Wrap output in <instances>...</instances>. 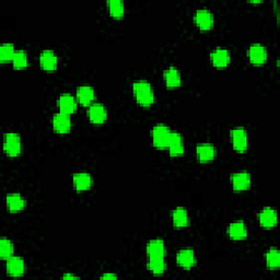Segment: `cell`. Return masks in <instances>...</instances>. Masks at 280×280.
Returning a JSON list of instances; mask_svg holds the SVG:
<instances>
[{"instance_id": "19", "label": "cell", "mask_w": 280, "mask_h": 280, "mask_svg": "<svg viewBox=\"0 0 280 280\" xmlns=\"http://www.w3.org/2000/svg\"><path fill=\"white\" fill-rule=\"evenodd\" d=\"M73 182L77 190L84 191L88 190L92 185V178L89 173L80 172L76 173L73 177Z\"/></svg>"}, {"instance_id": "28", "label": "cell", "mask_w": 280, "mask_h": 280, "mask_svg": "<svg viewBox=\"0 0 280 280\" xmlns=\"http://www.w3.org/2000/svg\"><path fill=\"white\" fill-rule=\"evenodd\" d=\"M13 244L9 239L0 240V256L3 260H8L13 254Z\"/></svg>"}, {"instance_id": "18", "label": "cell", "mask_w": 280, "mask_h": 280, "mask_svg": "<svg viewBox=\"0 0 280 280\" xmlns=\"http://www.w3.org/2000/svg\"><path fill=\"white\" fill-rule=\"evenodd\" d=\"M148 257H164L166 256V245L163 240L156 239L149 241L147 244Z\"/></svg>"}, {"instance_id": "24", "label": "cell", "mask_w": 280, "mask_h": 280, "mask_svg": "<svg viewBox=\"0 0 280 280\" xmlns=\"http://www.w3.org/2000/svg\"><path fill=\"white\" fill-rule=\"evenodd\" d=\"M164 81H166V85L168 88H178L181 85V74L178 70V68H175L174 66L169 67L166 71H164Z\"/></svg>"}, {"instance_id": "20", "label": "cell", "mask_w": 280, "mask_h": 280, "mask_svg": "<svg viewBox=\"0 0 280 280\" xmlns=\"http://www.w3.org/2000/svg\"><path fill=\"white\" fill-rule=\"evenodd\" d=\"M95 92L90 86H81L77 90V98L82 105H91V102L94 100Z\"/></svg>"}, {"instance_id": "1", "label": "cell", "mask_w": 280, "mask_h": 280, "mask_svg": "<svg viewBox=\"0 0 280 280\" xmlns=\"http://www.w3.org/2000/svg\"><path fill=\"white\" fill-rule=\"evenodd\" d=\"M133 92L137 102L142 106H150L155 102V92L149 82L137 80L133 84Z\"/></svg>"}, {"instance_id": "2", "label": "cell", "mask_w": 280, "mask_h": 280, "mask_svg": "<svg viewBox=\"0 0 280 280\" xmlns=\"http://www.w3.org/2000/svg\"><path fill=\"white\" fill-rule=\"evenodd\" d=\"M171 129L163 124H158L151 130L153 145L157 148H167L169 144Z\"/></svg>"}, {"instance_id": "21", "label": "cell", "mask_w": 280, "mask_h": 280, "mask_svg": "<svg viewBox=\"0 0 280 280\" xmlns=\"http://www.w3.org/2000/svg\"><path fill=\"white\" fill-rule=\"evenodd\" d=\"M7 207L10 212H18L21 211L25 207V199L18 193L8 194L7 195Z\"/></svg>"}, {"instance_id": "30", "label": "cell", "mask_w": 280, "mask_h": 280, "mask_svg": "<svg viewBox=\"0 0 280 280\" xmlns=\"http://www.w3.org/2000/svg\"><path fill=\"white\" fill-rule=\"evenodd\" d=\"M14 46L13 44L11 43H7V44H3L0 47V60L1 62H8V60H12L13 56H14Z\"/></svg>"}, {"instance_id": "25", "label": "cell", "mask_w": 280, "mask_h": 280, "mask_svg": "<svg viewBox=\"0 0 280 280\" xmlns=\"http://www.w3.org/2000/svg\"><path fill=\"white\" fill-rule=\"evenodd\" d=\"M167 265L164 257H149L148 261V270L155 275H162L166 271Z\"/></svg>"}, {"instance_id": "3", "label": "cell", "mask_w": 280, "mask_h": 280, "mask_svg": "<svg viewBox=\"0 0 280 280\" xmlns=\"http://www.w3.org/2000/svg\"><path fill=\"white\" fill-rule=\"evenodd\" d=\"M21 138L16 133H7L3 137V150L9 157H18L21 152Z\"/></svg>"}, {"instance_id": "8", "label": "cell", "mask_w": 280, "mask_h": 280, "mask_svg": "<svg viewBox=\"0 0 280 280\" xmlns=\"http://www.w3.org/2000/svg\"><path fill=\"white\" fill-rule=\"evenodd\" d=\"M251 63L255 65H262L267 60V49L262 44H252L248 51Z\"/></svg>"}, {"instance_id": "16", "label": "cell", "mask_w": 280, "mask_h": 280, "mask_svg": "<svg viewBox=\"0 0 280 280\" xmlns=\"http://www.w3.org/2000/svg\"><path fill=\"white\" fill-rule=\"evenodd\" d=\"M228 234L230 239L239 241L248 237V229L243 221H235L230 224L228 228Z\"/></svg>"}, {"instance_id": "29", "label": "cell", "mask_w": 280, "mask_h": 280, "mask_svg": "<svg viewBox=\"0 0 280 280\" xmlns=\"http://www.w3.org/2000/svg\"><path fill=\"white\" fill-rule=\"evenodd\" d=\"M12 62L13 66L16 68H22V67H25L29 64V58H27V54L23 49H19V51H15L14 53V56L12 58Z\"/></svg>"}, {"instance_id": "23", "label": "cell", "mask_w": 280, "mask_h": 280, "mask_svg": "<svg viewBox=\"0 0 280 280\" xmlns=\"http://www.w3.org/2000/svg\"><path fill=\"white\" fill-rule=\"evenodd\" d=\"M172 220H173L174 227H177V228L187 227L189 223L187 210H186L184 207L175 208L172 212Z\"/></svg>"}, {"instance_id": "9", "label": "cell", "mask_w": 280, "mask_h": 280, "mask_svg": "<svg viewBox=\"0 0 280 280\" xmlns=\"http://www.w3.org/2000/svg\"><path fill=\"white\" fill-rule=\"evenodd\" d=\"M177 263L184 270H190L196 264V257L194 251L191 249L181 250L177 255Z\"/></svg>"}, {"instance_id": "13", "label": "cell", "mask_w": 280, "mask_h": 280, "mask_svg": "<svg viewBox=\"0 0 280 280\" xmlns=\"http://www.w3.org/2000/svg\"><path fill=\"white\" fill-rule=\"evenodd\" d=\"M231 183L234 190H246L251 186V175L245 171L234 173L231 175Z\"/></svg>"}, {"instance_id": "27", "label": "cell", "mask_w": 280, "mask_h": 280, "mask_svg": "<svg viewBox=\"0 0 280 280\" xmlns=\"http://www.w3.org/2000/svg\"><path fill=\"white\" fill-rule=\"evenodd\" d=\"M107 5L109 13L114 18H120V16L124 15L125 7L122 0H109V1H107Z\"/></svg>"}, {"instance_id": "11", "label": "cell", "mask_w": 280, "mask_h": 280, "mask_svg": "<svg viewBox=\"0 0 280 280\" xmlns=\"http://www.w3.org/2000/svg\"><path fill=\"white\" fill-rule=\"evenodd\" d=\"M25 264L19 256H11L7 260V272L12 277H21L24 274Z\"/></svg>"}, {"instance_id": "32", "label": "cell", "mask_w": 280, "mask_h": 280, "mask_svg": "<svg viewBox=\"0 0 280 280\" xmlns=\"http://www.w3.org/2000/svg\"><path fill=\"white\" fill-rule=\"evenodd\" d=\"M63 279H78V277L71 275V274H65L63 276Z\"/></svg>"}, {"instance_id": "5", "label": "cell", "mask_w": 280, "mask_h": 280, "mask_svg": "<svg viewBox=\"0 0 280 280\" xmlns=\"http://www.w3.org/2000/svg\"><path fill=\"white\" fill-rule=\"evenodd\" d=\"M194 20L196 24L198 25L201 30H210L215 23V18H213L212 12L207 9H198L196 10L194 14Z\"/></svg>"}, {"instance_id": "4", "label": "cell", "mask_w": 280, "mask_h": 280, "mask_svg": "<svg viewBox=\"0 0 280 280\" xmlns=\"http://www.w3.org/2000/svg\"><path fill=\"white\" fill-rule=\"evenodd\" d=\"M230 137H231V141L233 148L237 151L244 152L248 149L249 145V138H248V133L243 127H237L233 128L230 131Z\"/></svg>"}, {"instance_id": "6", "label": "cell", "mask_w": 280, "mask_h": 280, "mask_svg": "<svg viewBox=\"0 0 280 280\" xmlns=\"http://www.w3.org/2000/svg\"><path fill=\"white\" fill-rule=\"evenodd\" d=\"M88 116L94 124H102L107 118V111L101 103H93L88 109Z\"/></svg>"}, {"instance_id": "10", "label": "cell", "mask_w": 280, "mask_h": 280, "mask_svg": "<svg viewBox=\"0 0 280 280\" xmlns=\"http://www.w3.org/2000/svg\"><path fill=\"white\" fill-rule=\"evenodd\" d=\"M167 148L169 149L170 155L172 157H178L182 155L184 152V144L182 136H181L180 133H178V131H172Z\"/></svg>"}, {"instance_id": "15", "label": "cell", "mask_w": 280, "mask_h": 280, "mask_svg": "<svg viewBox=\"0 0 280 280\" xmlns=\"http://www.w3.org/2000/svg\"><path fill=\"white\" fill-rule=\"evenodd\" d=\"M216 148L211 144H199L196 147V155L201 162L212 161L216 157Z\"/></svg>"}, {"instance_id": "12", "label": "cell", "mask_w": 280, "mask_h": 280, "mask_svg": "<svg viewBox=\"0 0 280 280\" xmlns=\"http://www.w3.org/2000/svg\"><path fill=\"white\" fill-rule=\"evenodd\" d=\"M259 220L263 228H274L277 224V212L272 207H265L259 213Z\"/></svg>"}, {"instance_id": "31", "label": "cell", "mask_w": 280, "mask_h": 280, "mask_svg": "<svg viewBox=\"0 0 280 280\" xmlns=\"http://www.w3.org/2000/svg\"><path fill=\"white\" fill-rule=\"evenodd\" d=\"M117 276L115 274H104V275L101 277V279H105V280H112V279H116Z\"/></svg>"}, {"instance_id": "26", "label": "cell", "mask_w": 280, "mask_h": 280, "mask_svg": "<svg viewBox=\"0 0 280 280\" xmlns=\"http://www.w3.org/2000/svg\"><path fill=\"white\" fill-rule=\"evenodd\" d=\"M266 265L271 270H276L280 266V253L277 249H271L266 253Z\"/></svg>"}, {"instance_id": "22", "label": "cell", "mask_w": 280, "mask_h": 280, "mask_svg": "<svg viewBox=\"0 0 280 280\" xmlns=\"http://www.w3.org/2000/svg\"><path fill=\"white\" fill-rule=\"evenodd\" d=\"M230 52L226 48H217L211 53L212 64L216 67H226L230 62Z\"/></svg>"}, {"instance_id": "17", "label": "cell", "mask_w": 280, "mask_h": 280, "mask_svg": "<svg viewBox=\"0 0 280 280\" xmlns=\"http://www.w3.org/2000/svg\"><path fill=\"white\" fill-rule=\"evenodd\" d=\"M58 106L60 108V112L66 114H71L76 111L77 101L73 95L69 94V93H63L58 98Z\"/></svg>"}, {"instance_id": "7", "label": "cell", "mask_w": 280, "mask_h": 280, "mask_svg": "<svg viewBox=\"0 0 280 280\" xmlns=\"http://www.w3.org/2000/svg\"><path fill=\"white\" fill-rule=\"evenodd\" d=\"M53 127L59 134L68 133L71 128V119L69 114H66L63 112L56 113L53 116Z\"/></svg>"}, {"instance_id": "14", "label": "cell", "mask_w": 280, "mask_h": 280, "mask_svg": "<svg viewBox=\"0 0 280 280\" xmlns=\"http://www.w3.org/2000/svg\"><path fill=\"white\" fill-rule=\"evenodd\" d=\"M40 64L43 69L47 71H53L56 69L58 64L57 55L51 49H45L40 54Z\"/></svg>"}]
</instances>
